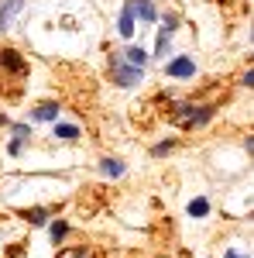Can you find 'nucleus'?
<instances>
[{
  "label": "nucleus",
  "mask_w": 254,
  "mask_h": 258,
  "mask_svg": "<svg viewBox=\"0 0 254 258\" xmlns=\"http://www.w3.org/2000/svg\"><path fill=\"white\" fill-rule=\"evenodd\" d=\"M179 141L176 138H165V141H158L155 148H151V155H168V152H172V148H176Z\"/></svg>",
  "instance_id": "dca6fc26"
},
{
  "label": "nucleus",
  "mask_w": 254,
  "mask_h": 258,
  "mask_svg": "<svg viewBox=\"0 0 254 258\" xmlns=\"http://www.w3.org/2000/svg\"><path fill=\"white\" fill-rule=\"evenodd\" d=\"M110 76H114V83H117L120 90H131V86H137V83H141L144 69H134V66H127V62H124L117 52H114V55H110Z\"/></svg>",
  "instance_id": "f03ea898"
},
{
  "label": "nucleus",
  "mask_w": 254,
  "mask_h": 258,
  "mask_svg": "<svg viewBox=\"0 0 254 258\" xmlns=\"http://www.w3.org/2000/svg\"><path fill=\"white\" fill-rule=\"evenodd\" d=\"M0 73H11V76H24L28 73V62L21 59L14 48H0Z\"/></svg>",
  "instance_id": "7ed1b4c3"
},
{
  "label": "nucleus",
  "mask_w": 254,
  "mask_h": 258,
  "mask_svg": "<svg viewBox=\"0 0 254 258\" xmlns=\"http://www.w3.org/2000/svg\"><path fill=\"white\" fill-rule=\"evenodd\" d=\"M120 59L127 62V66H134V69H144V62H148V52H144L141 45H127V48L120 52Z\"/></svg>",
  "instance_id": "0eeeda50"
},
{
  "label": "nucleus",
  "mask_w": 254,
  "mask_h": 258,
  "mask_svg": "<svg viewBox=\"0 0 254 258\" xmlns=\"http://www.w3.org/2000/svg\"><path fill=\"white\" fill-rule=\"evenodd\" d=\"M216 103H176L172 107V124H179V127H203L206 120L216 117Z\"/></svg>",
  "instance_id": "f257e3e1"
},
{
  "label": "nucleus",
  "mask_w": 254,
  "mask_h": 258,
  "mask_svg": "<svg viewBox=\"0 0 254 258\" xmlns=\"http://www.w3.org/2000/svg\"><path fill=\"white\" fill-rule=\"evenodd\" d=\"M240 86H254V69H247V73L240 76Z\"/></svg>",
  "instance_id": "aec40b11"
},
{
  "label": "nucleus",
  "mask_w": 254,
  "mask_h": 258,
  "mask_svg": "<svg viewBox=\"0 0 254 258\" xmlns=\"http://www.w3.org/2000/svg\"><path fill=\"white\" fill-rule=\"evenodd\" d=\"M0 124H4V127H7V114H0Z\"/></svg>",
  "instance_id": "4be33fe9"
},
{
  "label": "nucleus",
  "mask_w": 254,
  "mask_h": 258,
  "mask_svg": "<svg viewBox=\"0 0 254 258\" xmlns=\"http://www.w3.org/2000/svg\"><path fill=\"white\" fill-rule=\"evenodd\" d=\"M100 172H103V176L120 179V176H124V162H120V159H103V162H100Z\"/></svg>",
  "instance_id": "9d476101"
},
{
  "label": "nucleus",
  "mask_w": 254,
  "mask_h": 258,
  "mask_svg": "<svg viewBox=\"0 0 254 258\" xmlns=\"http://www.w3.org/2000/svg\"><path fill=\"white\" fill-rule=\"evenodd\" d=\"M168 41H172V31H168V28L161 24V28H158V41H155V55H158V59H161V55L168 52Z\"/></svg>",
  "instance_id": "9b49d317"
},
{
  "label": "nucleus",
  "mask_w": 254,
  "mask_h": 258,
  "mask_svg": "<svg viewBox=\"0 0 254 258\" xmlns=\"http://www.w3.org/2000/svg\"><path fill=\"white\" fill-rule=\"evenodd\" d=\"M28 135H31V124H14V138L28 141Z\"/></svg>",
  "instance_id": "a211bd4d"
},
{
  "label": "nucleus",
  "mask_w": 254,
  "mask_h": 258,
  "mask_svg": "<svg viewBox=\"0 0 254 258\" xmlns=\"http://www.w3.org/2000/svg\"><path fill=\"white\" fill-rule=\"evenodd\" d=\"M48 214H52V210H48V207H35V210H28V214H24V217L31 220V224H35V227H41V224H45V217H48Z\"/></svg>",
  "instance_id": "4468645a"
},
{
  "label": "nucleus",
  "mask_w": 254,
  "mask_h": 258,
  "mask_svg": "<svg viewBox=\"0 0 254 258\" xmlns=\"http://www.w3.org/2000/svg\"><path fill=\"white\" fill-rule=\"evenodd\" d=\"M165 76H172V80H193L196 62L189 59V55H179V59H172L168 66H165Z\"/></svg>",
  "instance_id": "20e7f679"
},
{
  "label": "nucleus",
  "mask_w": 254,
  "mask_h": 258,
  "mask_svg": "<svg viewBox=\"0 0 254 258\" xmlns=\"http://www.w3.org/2000/svg\"><path fill=\"white\" fill-rule=\"evenodd\" d=\"M59 103H41V107H35V114H31V120H59Z\"/></svg>",
  "instance_id": "1a4fd4ad"
},
{
  "label": "nucleus",
  "mask_w": 254,
  "mask_h": 258,
  "mask_svg": "<svg viewBox=\"0 0 254 258\" xmlns=\"http://www.w3.org/2000/svg\"><path fill=\"white\" fill-rule=\"evenodd\" d=\"M21 11H24V0H4V7H0V31H7L11 21L18 18Z\"/></svg>",
  "instance_id": "423d86ee"
},
{
  "label": "nucleus",
  "mask_w": 254,
  "mask_h": 258,
  "mask_svg": "<svg viewBox=\"0 0 254 258\" xmlns=\"http://www.w3.org/2000/svg\"><path fill=\"white\" fill-rule=\"evenodd\" d=\"M161 24H165V28H168V31L176 35V28H179V14H176V11H168V14H161Z\"/></svg>",
  "instance_id": "f3484780"
},
{
  "label": "nucleus",
  "mask_w": 254,
  "mask_h": 258,
  "mask_svg": "<svg viewBox=\"0 0 254 258\" xmlns=\"http://www.w3.org/2000/svg\"><path fill=\"white\" fill-rule=\"evenodd\" d=\"M55 138H59V141H76L79 138V127H76V124H55Z\"/></svg>",
  "instance_id": "f8f14e48"
},
{
  "label": "nucleus",
  "mask_w": 254,
  "mask_h": 258,
  "mask_svg": "<svg viewBox=\"0 0 254 258\" xmlns=\"http://www.w3.org/2000/svg\"><path fill=\"white\" fill-rule=\"evenodd\" d=\"M210 214V203H206V197H196L193 203H189V217H206Z\"/></svg>",
  "instance_id": "ddd939ff"
},
{
  "label": "nucleus",
  "mask_w": 254,
  "mask_h": 258,
  "mask_svg": "<svg viewBox=\"0 0 254 258\" xmlns=\"http://www.w3.org/2000/svg\"><path fill=\"white\" fill-rule=\"evenodd\" d=\"M223 258H244V255H234V251H227V255H223Z\"/></svg>",
  "instance_id": "412c9836"
},
{
  "label": "nucleus",
  "mask_w": 254,
  "mask_h": 258,
  "mask_svg": "<svg viewBox=\"0 0 254 258\" xmlns=\"http://www.w3.org/2000/svg\"><path fill=\"white\" fill-rule=\"evenodd\" d=\"M24 145H28V141L14 138V141H11V145H7V152H11V155H21V152H24Z\"/></svg>",
  "instance_id": "6ab92c4d"
},
{
  "label": "nucleus",
  "mask_w": 254,
  "mask_h": 258,
  "mask_svg": "<svg viewBox=\"0 0 254 258\" xmlns=\"http://www.w3.org/2000/svg\"><path fill=\"white\" fill-rule=\"evenodd\" d=\"M117 31H120V38H131V35L137 31V18H134V7H131V4H124V11H120Z\"/></svg>",
  "instance_id": "39448f33"
},
{
  "label": "nucleus",
  "mask_w": 254,
  "mask_h": 258,
  "mask_svg": "<svg viewBox=\"0 0 254 258\" xmlns=\"http://www.w3.org/2000/svg\"><path fill=\"white\" fill-rule=\"evenodd\" d=\"M65 234H69V224H65V220H55V224H52V241L59 244V241H65Z\"/></svg>",
  "instance_id": "2eb2a0df"
},
{
  "label": "nucleus",
  "mask_w": 254,
  "mask_h": 258,
  "mask_svg": "<svg viewBox=\"0 0 254 258\" xmlns=\"http://www.w3.org/2000/svg\"><path fill=\"white\" fill-rule=\"evenodd\" d=\"M131 7H134V18H141L144 24H155L158 21V11H155L151 0H137V4H131Z\"/></svg>",
  "instance_id": "6e6552de"
}]
</instances>
